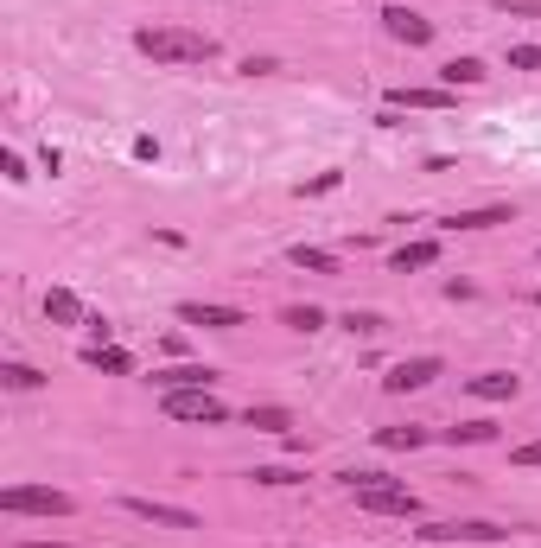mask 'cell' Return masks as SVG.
Listing matches in <instances>:
<instances>
[{
    "label": "cell",
    "instance_id": "cell-8",
    "mask_svg": "<svg viewBox=\"0 0 541 548\" xmlns=\"http://www.w3.org/2000/svg\"><path fill=\"white\" fill-rule=\"evenodd\" d=\"M440 370H446V364H440L433 351H421V357H401V364H395L389 376H382V389H389V396H408V389H427Z\"/></svg>",
    "mask_w": 541,
    "mask_h": 548
},
{
    "label": "cell",
    "instance_id": "cell-30",
    "mask_svg": "<svg viewBox=\"0 0 541 548\" xmlns=\"http://www.w3.org/2000/svg\"><path fill=\"white\" fill-rule=\"evenodd\" d=\"M510 459H516V466H541V440H529V447H516Z\"/></svg>",
    "mask_w": 541,
    "mask_h": 548
},
{
    "label": "cell",
    "instance_id": "cell-31",
    "mask_svg": "<svg viewBox=\"0 0 541 548\" xmlns=\"http://www.w3.org/2000/svg\"><path fill=\"white\" fill-rule=\"evenodd\" d=\"M7 548H71V542H7Z\"/></svg>",
    "mask_w": 541,
    "mask_h": 548
},
{
    "label": "cell",
    "instance_id": "cell-32",
    "mask_svg": "<svg viewBox=\"0 0 541 548\" xmlns=\"http://www.w3.org/2000/svg\"><path fill=\"white\" fill-rule=\"evenodd\" d=\"M535 262H541V249H535Z\"/></svg>",
    "mask_w": 541,
    "mask_h": 548
},
{
    "label": "cell",
    "instance_id": "cell-13",
    "mask_svg": "<svg viewBox=\"0 0 541 548\" xmlns=\"http://www.w3.org/2000/svg\"><path fill=\"white\" fill-rule=\"evenodd\" d=\"M465 389H471V396H478V402H510L522 383H516L510 370H484V376H465Z\"/></svg>",
    "mask_w": 541,
    "mask_h": 548
},
{
    "label": "cell",
    "instance_id": "cell-25",
    "mask_svg": "<svg viewBox=\"0 0 541 548\" xmlns=\"http://www.w3.org/2000/svg\"><path fill=\"white\" fill-rule=\"evenodd\" d=\"M503 64H510V71H541V45H510Z\"/></svg>",
    "mask_w": 541,
    "mask_h": 548
},
{
    "label": "cell",
    "instance_id": "cell-9",
    "mask_svg": "<svg viewBox=\"0 0 541 548\" xmlns=\"http://www.w3.org/2000/svg\"><path fill=\"white\" fill-rule=\"evenodd\" d=\"M382 26H389V39H401V45H433V20H421L414 7H382Z\"/></svg>",
    "mask_w": 541,
    "mask_h": 548
},
{
    "label": "cell",
    "instance_id": "cell-7",
    "mask_svg": "<svg viewBox=\"0 0 541 548\" xmlns=\"http://www.w3.org/2000/svg\"><path fill=\"white\" fill-rule=\"evenodd\" d=\"M179 319L204 325V332H236V325H249L242 306H223V300H179Z\"/></svg>",
    "mask_w": 541,
    "mask_h": 548
},
{
    "label": "cell",
    "instance_id": "cell-14",
    "mask_svg": "<svg viewBox=\"0 0 541 548\" xmlns=\"http://www.w3.org/2000/svg\"><path fill=\"white\" fill-rule=\"evenodd\" d=\"M433 262H440V243H433V236H421V243H401V249L389 255L395 274H414V268H433Z\"/></svg>",
    "mask_w": 541,
    "mask_h": 548
},
{
    "label": "cell",
    "instance_id": "cell-28",
    "mask_svg": "<svg viewBox=\"0 0 541 548\" xmlns=\"http://www.w3.org/2000/svg\"><path fill=\"white\" fill-rule=\"evenodd\" d=\"M0 173H7L13 185H26L32 173H26V160H20V153H0Z\"/></svg>",
    "mask_w": 541,
    "mask_h": 548
},
{
    "label": "cell",
    "instance_id": "cell-23",
    "mask_svg": "<svg viewBox=\"0 0 541 548\" xmlns=\"http://www.w3.org/2000/svg\"><path fill=\"white\" fill-rule=\"evenodd\" d=\"M338 325H344L351 338H376V332H389V319H382V313H357V306H351V313H344Z\"/></svg>",
    "mask_w": 541,
    "mask_h": 548
},
{
    "label": "cell",
    "instance_id": "cell-19",
    "mask_svg": "<svg viewBox=\"0 0 541 548\" xmlns=\"http://www.w3.org/2000/svg\"><path fill=\"white\" fill-rule=\"evenodd\" d=\"M440 83H446V90H471V83H484V64L478 58H446L440 64Z\"/></svg>",
    "mask_w": 541,
    "mask_h": 548
},
{
    "label": "cell",
    "instance_id": "cell-16",
    "mask_svg": "<svg viewBox=\"0 0 541 548\" xmlns=\"http://www.w3.org/2000/svg\"><path fill=\"white\" fill-rule=\"evenodd\" d=\"M45 319L51 325H83L90 313H83V300L71 294V287H51V294H45Z\"/></svg>",
    "mask_w": 541,
    "mask_h": 548
},
{
    "label": "cell",
    "instance_id": "cell-11",
    "mask_svg": "<svg viewBox=\"0 0 541 548\" xmlns=\"http://www.w3.org/2000/svg\"><path fill=\"white\" fill-rule=\"evenodd\" d=\"M497 224H516V204H478V211L446 217V230H497Z\"/></svg>",
    "mask_w": 541,
    "mask_h": 548
},
{
    "label": "cell",
    "instance_id": "cell-5",
    "mask_svg": "<svg viewBox=\"0 0 541 548\" xmlns=\"http://www.w3.org/2000/svg\"><path fill=\"white\" fill-rule=\"evenodd\" d=\"M510 529L503 523H484V517H452V523H427L421 542H503Z\"/></svg>",
    "mask_w": 541,
    "mask_h": 548
},
{
    "label": "cell",
    "instance_id": "cell-22",
    "mask_svg": "<svg viewBox=\"0 0 541 548\" xmlns=\"http://www.w3.org/2000/svg\"><path fill=\"white\" fill-rule=\"evenodd\" d=\"M0 383H7L13 396H26V389H39V383H45V376L32 370V364H20V357H13V364H0Z\"/></svg>",
    "mask_w": 541,
    "mask_h": 548
},
{
    "label": "cell",
    "instance_id": "cell-4",
    "mask_svg": "<svg viewBox=\"0 0 541 548\" xmlns=\"http://www.w3.org/2000/svg\"><path fill=\"white\" fill-rule=\"evenodd\" d=\"M160 415L166 421H191V427H223L230 408L217 402V389H172V396H160Z\"/></svg>",
    "mask_w": 541,
    "mask_h": 548
},
{
    "label": "cell",
    "instance_id": "cell-18",
    "mask_svg": "<svg viewBox=\"0 0 541 548\" xmlns=\"http://www.w3.org/2000/svg\"><path fill=\"white\" fill-rule=\"evenodd\" d=\"M427 427H376V447H389V453H414V447H427Z\"/></svg>",
    "mask_w": 541,
    "mask_h": 548
},
{
    "label": "cell",
    "instance_id": "cell-1",
    "mask_svg": "<svg viewBox=\"0 0 541 548\" xmlns=\"http://www.w3.org/2000/svg\"><path fill=\"white\" fill-rule=\"evenodd\" d=\"M134 51L153 64H211L217 39L211 32H191V26H141L134 32Z\"/></svg>",
    "mask_w": 541,
    "mask_h": 548
},
{
    "label": "cell",
    "instance_id": "cell-20",
    "mask_svg": "<svg viewBox=\"0 0 541 548\" xmlns=\"http://www.w3.org/2000/svg\"><path fill=\"white\" fill-rule=\"evenodd\" d=\"M249 427H261V434H287L293 415H287L281 402H249Z\"/></svg>",
    "mask_w": 541,
    "mask_h": 548
},
{
    "label": "cell",
    "instance_id": "cell-24",
    "mask_svg": "<svg viewBox=\"0 0 541 548\" xmlns=\"http://www.w3.org/2000/svg\"><path fill=\"white\" fill-rule=\"evenodd\" d=\"M281 319L293 325V332H319V325H325V313H319V306H287Z\"/></svg>",
    "mask_w": 541,
    "mask_h": 548
},
{
    "label": "cell",
    "instance_id": "cell-10",
    "mask_svg": "<svg viewBox=\"0 0 541 548\" xmlns=\"http://www.w3.org/2000/svg\"><path fill=\"white\" fill-rule=\"evenodd\" d=\"M153 389L172 396V389H217V370L211 364H172V370H153Z\"/></svg>",
    "mask_w": 541,
    "mask_h": 548
},
{
    "label": "cell",
    "instance_id": "cell-26",
    "mask_svg": "<svg viewBox=\"0 0 541 548\" xmlns=\"http://www.w3.org/2000/svg\"><path fill=\"white\" fill-rule=\"evenodd\" d=\"M249 478H255V485H300L306 472H293V466H255Z\"/></svg>",
    "mask_w": 541,
    "mask_h": 548
},
{
    "label": "cell",
    "instance_id": "cell-27",
    "mask_svg": "<svg viewBox=\"0 0 541 548\" xmlns=\"http://www.w3.org/2000/svg\"><path fill=\"white\" fill-rule=\"evenodd\" d=\"M503 20H541V0H497Z\"/></svg>",
    "mask_w": 541,
    "mask_h": 548
},
{
    "label": "cell",
    "instance_id": "cell-17",
    "mask_svg": "<svg viewBox=\"0 0 541 548\" xmlns=\"http://www.w3.org/2000/svg\"><path fill=\"white\" fill-rule=\"evenodd\" d=\"M287 262H293V268H306V274H338V255L319 249V243H293V249H287Z\"/></svg>",
    "mask_w": 541,
    "mask_h": 548
},
{
    "label": "cell",
    "instance_id": "cell-29",
    "mask_svg": "<svg viewBox=\"0 0 541 548\" xmlns=\"http://www.w3.org/2000/svg\"><path fill=\"white\" fill-rule=\"evenodd\" d=\"M300 192H306V198H325V192H338V173H319L312 185H300Z\"/></svg>",
    "mask_w": 541,
    "mask_h": 548
},
{
    "label": "cell",
    "instance_id": "cell-15",
    "mask_svg": "<svg viewBox=\"0 0 541 548\" xmlns=\"http://www.w3.org/2000/svg\"><path fill=\"white\" fill-rule=\"evenodd\" d=\"M83 364L102 370V376H134V357L121 345H83Z\"/></svg>",
    "mask_w": 541,
    "mask_h": 548
},
{
    "label": "cell",
    "instance_id": "cell-12",
    "mask_svg": "<svg viewBox=\"0 0 541 548\" xmlns=\"http://www.w3.org/2000/svg\"><path fill=\"white\" fill-rule=\"evenodd\" d=\"M389 109H452V90L446 83H421V90H408V83H401V90H389Z\"/></svg>",
    "mask_w": 541,
    "mask_h": 548
},
{
    "label": "cell",
    "instance_id": "cell-21",
    "mask_svg": "<svg viewBox=\"0 0 541 548\" xmlns=\"http://www.w3.org/2000/svg\"><path fill=\"white\" fill-rule=\"evenodd\" d=\"M446 440L452 447H484V440H497V421H459V427H446Z\"/></svg>",
    "mask_w": 541,
    "mask_h": 548
},
{
    "label": "cell",
    "instance_id": "cell-2",
    "mask_svg": "<svg viewBox=\"0 0 541 548\" xmlns=\"http://www.w3.org/2000/svg\"><path fill=\"white\" fill-rule=\"evenodd\" d=\"M351 498H357V510H370V517H421V498H414L401 478H389V472H376L370 485L351 491Z\"/></svg>",
    "mask_w": 541,
    "mask_h": 548
},
{
    "label": "cell",
    "instance_id": "cell-3",
    "mask_svg": "<svg viewBox=\"0 0 541 548\" xmlns=\"http://www.w3.org/2000/svg\"><path fill=\"white\" fill-rule=\"evenodd\" d=\"M0 510L7 517H71V491H58V485H7L0 491Z\"/></svg>",
    "mask_w": 541,
    "mask_h": 548
},
{
    "label": "cell",
    "instance_id": "cell-6",
    "mask_svg": "<svg viewBox=\"0 0 541 548\" xmlns=\"http://www.w3.org/2000/svg\"><path fill=\"white\" fill-rule=\"evenodd\" d=\"M121 510H128V517H141V523H160V529H204L198 510H185V504H160V498H121Z\"/></svg>",
    "mask_w": 541,
    "mask_h": 548
}]
</instances>
